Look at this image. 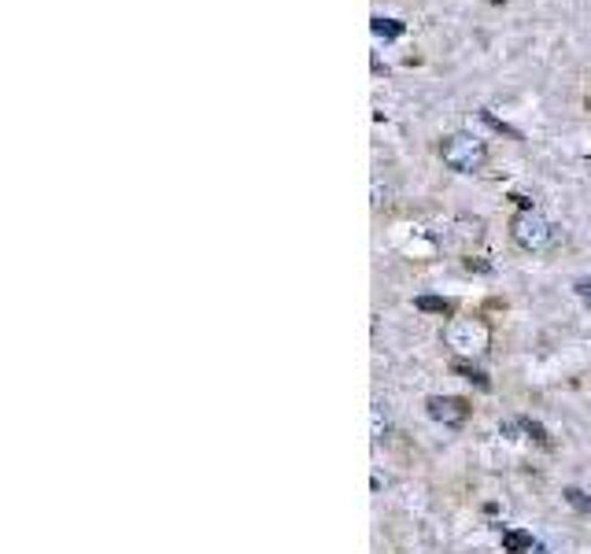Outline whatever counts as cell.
<instances>
[{"label":"cell","mask_w":591,"mask_h":554,"mask_svg":"<svg viewBox=\"0 0 591 554\" xmlns=\"http://www.w3.org/2000/svg\"><path fill=\"white\" fill-rule=\"evenodd\" d=\"M444 344L455 351V355H465V359H481L488 355L491 348V325L481 318V315H455L448 325H444Z\"/></svg>","instance_id":"cell-1"},{"label":"cell","mask_w":591,"mask_h":554,"mask_svg":"<svg viewBox=\"0 0 591 554\" xmlns=\"http://www.w3.org/2000/svg\"><path fill=\"white\" fill-rule=\"evenodd\" d=\"M440 160L455 174H481L488 163V144L474 134H448L440 141Z\"/></svg>","instance_id":"cell-2"},{"label":"cell","mask_w":591,"mask_h":554,"mask_svg":"<svg viewBox=\"0 0 591 554\" xmlns=\"http://www.w3.org/2000/svg\"><path fill=\"white\" fill-rule=\"evenodd\" d=\"M510 237H514L517 248H525V252H547L554 244V237H558V229L543 219L536 207H528V211H517L510 219Z\"/></svg>","instance_id":"cell-3"},{"label":"cell","mask_w":591,"mask_h":554,"mask_svg":"<svg viewBox=\"0 0 591 554\" xmlns=\"http://www.w3.org/2000/svg\"><path fill=\"white\" fill-rule=\"evenodd\" d=\"M425 411H429L432 421L458 428V425L470 421V411L474 407H470V399H462V395H429L425 399Z\"/></svg>","instance_id":"cell-4"},{"label":"cell","mask_w":591,"mask_h":554,"mask_svg":"<svg viewBox=\"0 0 591 554\" xmlns=\"http://www.w3.org/2000/svg\"><path fill=\"white\" fill-rule=\"evenodd\" d=\"M448 248H458V252H470L474 244L484 240V222L481 219H470V214H458V219H451V229L440 237Z\"/></svg>","instance_id":"cell-5"},{"label":"cell","mask_w":591,"mask_h":554,"mask_svg":"<svg viewBox=\"0 0 591 554\" xmlns=\"http://www.w3.org/2000/svg\"><path fill=\"white\" fill-rule=\"evenodd\" d=\"M500 543H503V550H507V554H528V550L536 547L533 532H525V529H507Z\"/></svg>","instance_id":"cell-6"},{"label":"cell","mask_w":591,"mask_h":554,"mask_svg":"<svg viewBox=\"0 0 591 554\" xmlns=\"http://www.w3.org/2000/svg\"><path fill=\"white\" fill-rule=\"evenodd\" d=\"M418 311L425 315H440V318H455V303L451 299H440V296H418L414 299Z\"/></svg>","instance_id":"cell-7"},{"label":"cell","mask_w":591,"mask_h":554,"mask_svg":"<svg viewBox=\"0 0 591 554\" xmlns=\"http://www.w3.org/2000/svg\"><path fill=\"white\" fill-rule=\"evenodd\" d=\"M451 369H455V374H462L465 381H474V385H477L481 392H488V388H491V381H488V377L481 374V369H477L474 362H462V359H455V362H451Z\"/></svg>","instance_id":"cell-8"},{"label":"cell","mask_w":591,"mask_h":554,"mask_svg":"<svg viewBox=\"0 0 591 554\" xmlns=\"http://www.w3.org/2000/svg\"><path fill=\"white\" fill-rule=\"evenodd\" d=\"M403 30H407V26H403L399 19H373V34L385 38V41H395Z\"/></svg>","instance_id":"cell-9"},{"label":"cell","mask_w":591,"mask_h":554,"mask_svg":"<svg viewBox=\"0 0 591 554\" xmlns=\"http://www.w3.org/2000/svg\"><path fill=\"white\" fill-rule=\"evenodd\" d=\"M562 496H566V503H569V506H573L577 514H591V499L584 496V491H580V488H566V491H562Z\"/></svg>","instance_id":"cell-10"},{"label":"cell","mask_w":591,"mask_h":554,"mask_svg":"<svg viewBox=\"0 0 591 554\" xmlns=\"http://www.w3.org/2000/svg\"><path fill=\"white\" fill-rule=\"evenodd\" d=\"M521 428H525V433H528V437H533V440H536L540 447H551V437H547V428H543L540 421H533V418H525V421H521Z\"/></svg>","instance_id":"cell-11"},{"label":"cell","mask_w":591,"mask_h":554,"mask_svg":"<svg viewBox=\"0 0 591 554\" xmlns=\"http://www.w3.org/2000/svg\"><path fill=\"white\" fill-rule=\"evenodd\" d=\"M481 118L488 122V126H491L495 134H507V137H514V141H521V134H517V130H510V126H507V122H500V118H495L491 111H481Z\"/></svg>","instance_id":"cell-12"},{"label":"cell","mask_w":591,"mask_h":554,"mask_svg":"<svg viewBox=\"0 0 591 554\" xmlns=\"http://www.w3.org/2000/svg\"><path fill=\"white\" fill-rule=\"evenodd\" d=\"M373 440H385V433H388V421L381 418V403H373Z\"/></svg>","instance_id":"cell-13"},{"label":"cell","mask_w":591,"mask_h":554,"mask_svg":"<svg viewBox=\"0 0 591 554\" xmlns=\"http://www.w3.org/2000/svg\"><path fill=\"white\" fill-rule=\"evenodd\" d=\"M465 270H481V273H488L491 263H481V259H474V255H465Z\"/></svg>","instance_id":"cell-14"},{"label":"cell","mask_w":591,"mask_h":554,"mask_svg":"<svg viewBox=\"0 0 591 554\" xmlns=\"http://www.w3.org/2000/svg\"><path fill=\"white\" fill-rule=\"evenodd\" d=\"M577 292H580L584 299H591V281H587V277H580V281H577Z\"/></svg>","instance_id":"cell-15"},{"label":"cell","mask_w":591,"mask_h":554,"mask_svg":"<svg viewBox=\"0 0 591 554\" xmlns=\"http://www.w3.org/2000/svg\"><path fill=\"white\" fill-rule=\"evenodd\" d=\"M584 108H587V115H591V89H587V100H584Z\"/></svg>","instance_id":"cell-16"}]
</instances>
